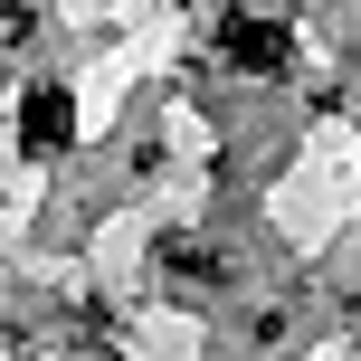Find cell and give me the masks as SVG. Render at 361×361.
Returning a JSON list of instances; mask_svg holds the SVG:
<instances>
[{"label": "cell", "mask_w": 361, "mask_h": 361, "mask_svg": "<svg viewBox=\"0 0 361 361\" xmlns=\"http://www.w3.org/2000/svg\"><path fill=\"white\" fill-rule=\"evenodd\" d=\"M67 143H76V95L67 86H29L19 95V152L29 162H57Z\"/></svg>", "instance_id": "7a4b0ae2"}, {"label": "cell", "mask_w": 361, "mask_h": 361, "mask_svg": "<svg viewBox=\"0 0 361 361\" xmlns=\"http://www.w3.org/2000/svg\"><path fill=\"white\" fill-rule=\"evenodd\" d=\"M219 57H228L238 76H286V67H295V29H286V19L228 10V19H219Z\"/></svg>", "instance_id": "6da1fadb"}]
</instances>
